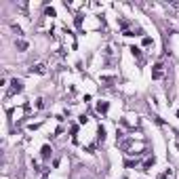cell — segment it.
Wrapping results in <instances>:
<instances>
[{"mask_svg":"<svg viewBox=\"0 0 179 179\" xmlns=\"http://www.w3.org/2000/svg\"><path fill=\"white\" fill-rule=\"evenodd\" d=\"M162 67H164L162 63H156V65H154V72H152V78H154V80L162 78Z\"/></svg>","mask_w":179,"mask_h":179,"instance_id":"1","label":"cell"},{"mask_svg":"<svg viewBox=\"0 0 179 179\" xmlns=\"http://www.w3.org/2000/svg\"><path fill=\"white\" fill-rule=\"evenodd\" d=\"M11 84H13V86H11V95H13V93H21V88H23L21 80H13Z\"/></svg>","mask_w":179,"mask_h":179,"instance_id":"2","label":"cell"},{"mask_svg":"<svg viewBox=\"0 0 179 179\" xmlns=\"http://www.w3.org/2000/svg\"><path fill=\"white\" fill-rule=\"evenodd\" d=\"M97 110H99V112H108V103H106V101H99V103H97Z\"/></svg>","mask_w":179,"mask_h":179,"instance_id":"3","label":"cell"},{"mask_svg":"<svg viewBox=\"0 0 179 179\" xmlns=\"http://www.w3.org/2000/svg\"><path fill=\"white\" fill-rule=\"evenodd\" d=\"M49 156H51V148L44 145V148H42V158H49Z\"/></svg>","mask_w":179,"mask_h":179,"instance_id":"4","label":"cell"},{"mask_svg":"<svg viewBox=\"0 0 179 179\" xmlns=\"http://www.w3.org/2000/svg\"><path fill=\"white\" fill-rule=\"evenodd\" d=\"M32 72H36V74H44V65H36V67H32Z\"/></svg>","mask_w":179,"mask_h":179,"instance_id":"5","label":"cell"}]
</instances>
